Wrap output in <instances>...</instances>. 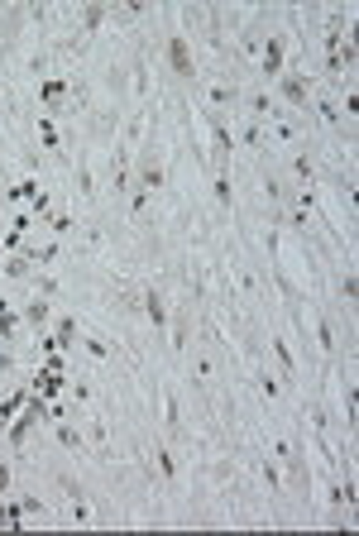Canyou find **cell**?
I'll use <instances>...</instances> for the list:
<instances>
[{"mask_svg": "<svg viewBox=\"0 0 359 536\" xmlns=\"http://www.w3.org/2000/svg\"><path fill=\"white\" fill-rule=\"evenodd\" d=\"M283 58H287V39L283 34H269V43H264V58H259V72L273 81L283 77Z\"/></svg>", "mask_w": 359, "mask_h": 536, "instance_id": "6da1fadb", "label": "cell"}, {"mask_svg": "<svg viewBox=\"0 0 359 536\" xmlns=\"http://www.w3.org/2000/svg\"><path fill=\"white\" fill-rule=\"evenodd\" d=\"M168 62H172V72H177V77H187V81L196 77V67H192V48H187V39H177V34L168 39Z\"/></svg>", "mask_w": 359, "mask_h": 536, "instance_id": "7a4b0ae2", "label": "cell"}, {"mask_svg": "<svg viewBox=\"0 0 359 536\" xmlns=\"http://www.w3.org/2000/svg\"><path fill=\"white\" fill-rule=\"evenodd\" d=\"M211 192H216V206H235V182H230V163H216V173H211Z\"/></svg>", "mask_w": 359, "mask_h": 536, "instance_id": "3957f363", "label": "cell"}, {"mask_svg": "<svg viewBox=\"0 0 359 536\" xmlns=\"http://www.w3.org/2000/svg\"><path fill=\"white\" fill-rule=\"evenodd\" d=\"M278 91H283V101H287V106L306 110V77H278Z\"/></svg>", "mask_w": 359, "mask_h": 536, "instance_id": "277c9868", "label": "cell"}, {"mask_svg": "<svg viewBox=\"0 0 359 536\" xmlns=\"http://www.w3.org/2000/svg\"><path fill=\"white\" fill-rule=\"evenodd\" d=\"M235 101H240V86H235V81H211V110H216V115L230 110Z\"/></svg>", "mask_w": 359, "mask_h": 536, "instance_id": "5b68a950", "label": "cell"}, {"mask_svg": "<svg viewBox=\"0 0 359 536\" xmlns=\"http://www.w3.org/2000/svg\"><path fill=\"white\" fill-rule=\"evenodd\" d=\"M48 311H53V302H48V297H43V293H34V297H29V302H25V321L34 326V330H39V326L48 321Z\"/></svg>", "mask_w": 359, "mask_h": 536, "instance_id": "8992f818", "label": "cell"}, {"mask_svg": "<svg viewBox=\"0 0 359 536\" xmlns=\"http://www.w3.org/2000/svg\"><path fill=\"white\" fill-rule=\"evenodd\" d=\"M144 316H149V326H154V330H163V326H168V307H163V297L154 293V288L144 293Z\"/></svg>", "mask_w": 359, "mask_h": 536, "instance_id": "52a82bcc", "label": "cell"}, {"mask_svg": "<svg viewBox=\"0 0 359 536\" xmlns=\"http://www.w3.org/2000/svg\"><path fill=\"white\" fill-rule=\"evenodd\" d=\"M34 383H39V398H57L67 378H62V369H39V378H34Z\"/></svg>", "mask_w": 359, "mask_h": 536, "instance_id": "ba28073f", "label": "cell"}, {"mask_svg": "<svg viewBox=\"0 0 359 536\" xmlns=\"http://www.w3.org/2000/svg\"><path fill=\"white\" fill-rule=\"evenodd\" d=\"M269 349L278 354V364H283V374H287V378H297V359H292V349H287V340H283V335H273V340H269Z\"/></svg>", "mask_w": 359, "mask_h": 536, "instance_id": "9c48e42d", "label": "cell"}, {"mask_svg": "<svg viewBox=\"0 0 359 536\" xmlns=\"http://www.w3.org/2000/svg\"><path fill=\"white\" fill-rule=\"evenodd\" d=\"M316 345H321V354H331V349H335V326H331V311H321V316H316Z\"/></svg>", "mask_w": 359, "mask_h": 536, "instance_id": "30bf717a", "label": "cell"}, {"mask_svg": "<svg viewBox=\"0 0 359 536\" xmlns=\"http://www.w3.org/2000/svg\"><path fill=\"white\" fill-rule=\"evenodd\" d=\"M57 445H62V450H72V455H82V431L77 427H67V422H57Z\"/></svg>", "mask_w": 359, "mask_h": 536, "instance_id": "8fae6325", "label": "cell"}, {"mask_svg": "<svg viewBox=\"0 0 359 536\" xmlns=\"http://www.w3.org/2000/svg\"><path fill=\"white\" fill-rule=\"evenodd\" d=\"M111 20V5H82V25H86V34H96V29Z\"/></svg>", "mask_w": 359, "mask_h": 536, "instance_id": "7c38bea8", "label": "cell"}, {"mask_svg": "<svg viewBox=\"0 0 359 536\" xmlns=\"http://www.w3.org/2000/svg\"><path fill=\"white\" fill-rule=\"evenodd\" d=\"M29 402V388L25 383H20V388H15V393H10V398L0 402V427H5V422H10V417H15V412H20V407H25Z\"/></svg>", "mask_w": 359, "mask_h": 536, "instance_id": "4fadbf2b", "label": "cell"}, {"mask_svg": "<svg viewBox=\"0 0 359 536\" xmlns=\"http://www.w3.org/2000/svg\"><path fill=\"white\" fill-rule=\"evenodd\" d=\"M67 96V81L62 77H48V81H39V101H48V106H57Z\"/></svg>", "mask_w": 359, "mask_h": 536, "instance_id": "5bb4252c", "label": "cell"}, {"mask_svg": "<svg viewBox=\"0 0 359 536\" xmlns=\"http://www.w3.org/2000/svg\"><path fill=\"white\" fill-rule=\"evenodd\" d=\"M34 130H39V139H43V149H48V154H57V130H53V120H48V115H39V120H34Z\"/></svg>", "mask_w": 359, "mask_h": 536, "instance_id": "9a60e30c", "label": "cell"}, {"mask_svg": "<svg viewBox=\"0 0 359 536\" xmlns=\"http://www.w3.org/2000/svg\"><path fill=\"white\" fill-rule=\"evenodd\" d=\"M72 182H77V196H96V177H91V168H86V163H77Z\"/></svg>", "mask_w": 359, "mask_h": 536, "instance_id": "2e32d148", "label": "cell"}, {"mask_svg": "<svg viewBox=\"0 0 359 536\" xmlns=\"http://www.w3.org/2000/svg\"><path fill=\"white\" fill-rule=\"evenodd\" d=\"M154 460H158V474H163V479H177V460H172L168 445H154Z\"/></svg>", "mask_w": 359, "mask_h": 536, "instance_id": "e0dca14e", "label": "cell"}, {"mask_svg": "<svg viewBox=\"0 0 359 536\" xmlns=\"http://www.w3.org/2000/svg\"><path fill=\"white\" fill-rule=\"evenodd\" d=\"M135 96H139V101L149 96V62H144V53L135 58Z\"/></svg>", "mask_w": 359, "mask_h": 536, "instance_id": "ac0fdd59", "label": "cell"}, {"mask_svg": "<svg viewBox=\"0 0 359 536\" xmlns=\"http://www.w3.org/2000/svg\"><path fill=\"white\" fill-rule=\"evenodd\" d=\"M0 522H5V527H25V503H5V508H0Z\"/></svg>", "mask_w": 359, "mask_h": 536, "instance_id": "d6986e66", "label": "cell"}, {"mask_svg": "<svg viewBox=\"0 0 359 536\" xmlns=\"http://www.w3.org/2000/svg\"><path fill=\"white\" fill-rule=\"evenodd\" d=\"M72 335H77V316L57 321V335H53V340H57V349H67V345H72Z\"/></svg>", "mask_w": 359, "mask_h": 536, "instance_id": "ffe728a7", "label": "cell"}, {"mask_svg": "<svg viewBox=\"0 0 359 536\" xmlns=\"http://www.w3.org/2000/svg\"><path fill=\"white\" fill-rule=\"evenodd\" d=\"M163 417H168V431H182V407H177V393H168Z\"/></svg>", "mask_w": 359, "mask_h": 536, "instance_id": "44dd1931", "label": "cell"}, {"mask_svg": "<svg viewBox=\"0 0 359 536\" xmlns=\"http://www.w3.org/2000/svg\"><path fill=\"white\" fill-rule=\"evenodd\" d=\"M29 268H34V259H10V264H5V278H29Z\"/></svg>", "mask_w": 359, "mask_h": 536, "instance_id": "7402d4cb", "label": "cell"}, {"mask_svg": "<svg viewBox=\"0 0 359 536\" xmlns=\"http://www.w3.org/2000/svg\"><path fill=\"white\" fill-rule=\"evenodd\" d=\"M34 196H39V187H34V182H20L15 192H5V201H34Z\"/></svg>", "mask_w": 359, "mask_h": 536, "instance_id": "603a6c76", "label": "cell"}, {"mask_svg": "<svg viewBox=\"0 0 359 536\" xmlns=\"http://www.w3.org/2000/svg\"><path fill=\"white\" fill-rule=\"evenodd\" d=\"M292 168H297V177H302V182H311V177H316V163L306 159V154H297V159H292Z\"/></svg>", "mask_w": 359, "mask_h": 536, "instance_id": "cb8c5ba5", "label": "cell"}, {"mask_svg": "<svg viewBox=\"0 0 359 536\" xmlns=\"http://www.w3.org/2000/svg\"><path fill=\"white\" fill-rule=\"evenodd\" d=\"M259 393H264V398H269V402L278 398V378L269 374V369H264V374H259Z\"/></svg>", "mask_w": 359, "mask_h": 536, "instance_id": "d4e9b609", "label": "cell"}, {"mask_svg": "<svg viewBox=\"0 0 359 536\" xmlns=\"http://www.w3.org/2000/svg\"><path fill=\"white\" fill-rule=\"evenodd\" d=\"M86 354H96V359H111V345H106V340H86Z\"/></svg>", "mask_w": 359, "mask_h": 536, "instance_id": "484cf974", "label": "cell"}, {"mask_svg": "<svg viewBox=\"0 0 359 536\" xmlns=\"http://www.w3.org/2000/svg\"><path fill=\"white\" fill-rule=\"evenodd\" d=\"M340 297H345V302H355V273H345V278H340Z\"/></svg>", "mask_w": 359, "mask_h": 536, "instance_id": "4316f807", "label": "cell"}, {"mask_svg": "<svg viewBox=\"0 0 359 536\" xmlns=\"http://www.w3.org/2000/svg\"><path fill=\"white\" fill-rule=\"evenodd\" d=\"M5 488H10V464L0 460V493H5Z\"/></svg>", "mask_w": 359, "mask_h": 536, "instance_id": "83f0119b", "label": "cell"}]
</instances>
